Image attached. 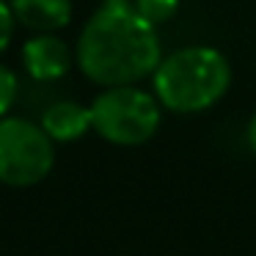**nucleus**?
I'll return each mask as SVG.
<instances>
[{
	"label": "nucleus",
	"mask_w": 256,
	"mask_h": 256,
	"mask_svg": "<svg viewBox=\"0 0 256 256\" xmlns=\"http://www.w3.org/2000/svg\"><path fill=\"white\" fill-rule=\"evenodd\" d=\"M154 96L174 113H201L218 105L232 86V64L215 47H182L157 64Z\"/></svg>",
	"instance_id": "nucleus-2"
},
{
	"label": "nucleus",
	"mask_w": 256,
	"mask_h": 256,
	"mask_svg": "<svg viewBox=\"0 0 256 256\" xmlns=\"http://www.w3.org/2000/svg\"><path fill=\"white\" fill-rule=\"evenodd\" d=\"M132 6L157 28V25H162V22L176 17L179 0H132Z\"/></svg>",
	"instance_id": "nucleus-8"
},
{
	"label": "nucleus",
	"mask_w": 256,
	"mask_h": 256,
	"mask_svg": "<svg viewBox=\"0 0 256 256\" xmlns=\"http://www.w3.org/2000/svg\"><path fill=\"white\" fill-rule=\"evenodd\" d=\"M78 66L96 86H132L162 61L154 25L132 0H105L78 39Z\"/></svg>",
	"instance_id": "nucleus-1"
},
{
	"label": "nucleus",
	"mask_w": 256,
	"mask_h": 256,
	"mask_svg": "<svg viewBox=\"0 0 256 256\" xmlns=\"http://www.w3.org/2000/svg\"><path fill=\"white\" fill-rule=\"evenodd\" d=\"M56 140L20 116L0 118V182L12 188H30L47 179L56 166Z\"/></svg>",
	"instance_id": "nucleus-4"
},
{
	"label": "nucleus",
	"mask_w": 256,
	"mask_h": 256,
	"mask_svg": "<svg viewBox=\"0 0 256 256\" xmlns=\"http://www.w3.org/2000/svg\"><path fill=\"white\" fill-rule=\"evenodd\" d=\"M17 94H20V78L14 74V69L0 64V118L8 116L12 105L17 102Z\"/></svg>",
	"instance_id": "nucleus-9"
},
{
	"label": "nucleus",
	"mask_w": 256,
	"mask_h": 256,
	"mask_svg": "<svg viewBox=\"0 0 256 256\" xmlns=\"http://www.w3.org/2000/svg\"><path fill=\"white\" fill-rule=\"evenodd\" d=\"M22 66L34 80L52 83L61 80L72 66V50L56 34H36L22 44Z\"/></svg>",
	"instance_id": "nucleus-5"
},
{
	"label": "nucleus",
	"mask_w": 256,
	"mask_h": 256,
	"mask_svg": "<svg viewBox=\"0 0 256 256\" xmlns=\"http://www.w3.org/2000/svg\"><path fill=\"white\" fill-rule=\"evenodd\" d=\"M42 130L58 144H72L80 140L91 130V108L80 105L72 100L52 102L44 113H42Z\"/></svg>",
	"instance_id": "nucleus-7"
},
{
	"label": "nucleus",
	"mask_w": 256,
	"mask_h": 256,
	"mask_svg": "<svg viewBox=\"0 0 256 256\" xmlns=\"http://www.w3.org/2000/svg\"><path fill=\"white\" fill-rule=\"evenodd\" d=\"M8 6L14 20L36 34L61 30L72 20V0H12Z\"/></svg>",
	"instance_id": "nucleus-6"
},
{
	"label": "nucleus",
	"mask_w": 256,
	"mask_h": 256,
	"mask_svg": "<svg viewBox=\"0 0 256 256\" xmlns=\"http://www.w3.org/2000/svg\"><path fill=\"white\" fill-rule=\"evenodd\" d=\"M160 100L138 86H108L91 102V130L113 146H140L160 130Z\"/></svg>",
	"instance_id": "nucleus-3"
},
{
	"label": "nucleus",
	"mask_w": 256,
	"mask_h": 256,
	"mask_svg": "<svg viewBox=\"0 0 256 256\" xmlns=\"http://www.w3.org/2000/svg\"><path fill=\"white\" fill-rule=\"evenodd\" d=\"M248 146H250V152L256 154V113L250 116V122H248Z\"/></svg>",
	"instance_id": "nucleus-11"
},
{
	"label": "nucleus",
	"mask_w": 256,
	"mask_h": 256,
	"mask_svg": "<svg viewBox=\"0 0 256 256\" xmlns=\"http://www.w3.org/2000/svg\"><path fill=\"white\" fill-rule=\"evenodd\" d=\"M14 25H17V20L12 14V6H8L6 0H0V52H6L8 44H12Z\"/></svg>",
	"instance_id": "nucleus-10"
}]
</instances>
